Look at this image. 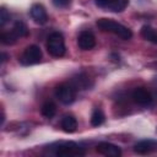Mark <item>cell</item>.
<instances>
[{
	"label": "cell",
	"mask_w": 157,
	"mask_h": 157,
	"mask_svg": "<svg viewBox=\"0 0 157 157\" xmlns=\"http://www.w3.org/2000/svg\"><path fill=\"white\" fill-rule=\"evenodd\" d=\"M48 153L54 156H64V157H74V156H83L85 151L74 141H60L52 144L47 147Z\"/></svg>",
	"instance_id": "obj_1"
},
{
	"label": "cell",
	"mask_w": 157,
	"mask_h": 157,
	"mask_svg": "<svg viewBox=\"0 0 157 157\" xmlns=\"http://www.w3.org/2000/svg\"><path fill=\"white\" fill-rule=\"evenodd\" d=\"M96 25L99 29H102L104 32L113 33V34L120 37L121 39L128 40L132 37V33L128 27H125L124 25H121V23H119L112 18H98Z\"/></svg>",
	"instance_id": "obj_2"
},
{
	"label": "cell",
	"mask_w": 157,
	"mask_h": 157,
	"mask_svg": "<svg viewBox=\"0 0 157 157\" xmlns=\"http://www.w3.org/2000/svg\"><path fill=\"white\" fill-rule=\"evenodd\" d=\"M47 50L52 56L59 58L65 54V42L64 37L59 32H53L47 40Z\"/></svg>",
	"instance_id": "obj_3"
},
{
	"label": "cell",
	"mask_w": 157,
	"mask_h": 157,
	"mask_svg": "<svg viewBox=\"0 0 157 157\" xmlns=\"http://www.w3.org/2000/svg\"><path fill=\"white\" fill-rule=\"evenodd\" d=\"M55 97L63 104H71L76 98V88L72 83H60L55 87Z\"/></svg>",
	"instance_id": "obj_4"
},
{
	"label": "cell",
	"mask_w": 157,
	"mask_h": 157,
	"mask_svg": "<svg viewBox=\"0 0 157 157\" xmlns=\"http://www.w3.org/2000/svg\"><path fill=\"white\" fill-rule=\"evenodd\" d=\"M40 59H42V52L38 45L33 44V45H28L25 49V52L20 56V63L25 66H29V65L38 64Z\"/></svg>",
	"instance_id": "obj_5"
},
{
	"label": "cell",
	"mask_w": 157,
	"mask_h": 157,
	"mask_svg": "<svg viewBox=\"0 0 157 157\" xmlns=\"http://www.w3.org/2000/svg\"><path fill=\"white\" fill-rule=\"evenodd\" d=\"M96 151L99 155H103L107 157H119L121 155L120 147L110 142H99L96 146Z\"/></svg>",
	"instance_id": "obj_6"
},
{
	"label": "cell",
	"mask_w": 157,
	"mask_h": 157,
	"mask_svg": "<svg viewBox=\"0 0 157 157\" xmlns=\"http://www.w3.org/2000/svg\"><path fill=\"white\" fill-rule=\"evenodd\" d=\"M77 45L81 50H90L96 45V38L91 31H82L77 37Z\"/></svg>",
	"instance_id": "obj_7"
},
{
	"label": "cell",
	"mask_w": 157,
	"mask_h": 157,
	"mask_svg": "<svg viewBox=\"0 0 157 157\" xmlns=\"http://www.w3.org/2000/svg\"><path fill=\"white\" fill-rule=\"evenodd\" d=\"M131 98H132V101H134L136 104L144 105V107L152 103V96H151V93H150L147 90L142 88V87L135 88V90L132 91V93H131Z\"/></svg>",
	"instance_id": "obj_8"
},
{
	"label": "cell",
	"mask_w": 157,
	"mask_h": 157,
	"mask_svg": "<svg viewBox=\"0 0 157 157\" xmlns=\"http://www.w3.org/2000/svg\"><path fill=\"white\" fill-rule=\"evenodd\" d=\"M156 150H157V141L152 139L141 140L134 145V151L139 155H147Z\"/></svg>",
	"instance_id": "obj_9"
},
{
	"label": "cell",
	"mask_w": 157,
	"mask_h": 157,
	"mask_svg": "<svg viewBox=\"0 0 157 157\" xmlns=\"http://www.w3.org/2000/svg\"><path fill=\"white\" fill-rule=\"evenodd\" d=\"M31 17L39 25H44L48 21V15L42 4H33L31 10H29Z\"/></svg>",
	"instance_id": "obj_10"
},
{
	"label": "cell",
	"mask_w": 157,
	"mask_h": 157,
	"mask_svg": "<svg viewBox=\"0 0 157 157\" xmlns=\"http://www.w3.org/2000/svg\"><path fill=\"white\" fill-rule=\"evenodd\" d=\"M60 126L65 132H74L77 129V120L72 115H64L60 120Z\"/></svg>",
	"instance_id": "obj_11"
},
{
	"label": "cell",
	"mask_w": 157,
	"mask_h": 157,
	"mask_svg": "<svg viewBox=\"0 0 157 157\" xmlns=\"http://www.w3.org/2000/svg\"><path fill=\"white\" fill-rule=\"evenodd\" d=\"M140 34L144 39L148 40V42H152L155 44H157V32L151 27V26H142L141 27V31H140Z\"/></svg>",
	"instance_id": "obj_12"
},
{
	"label": "cell",
	"mask_w": 157,
	"mask_h": 157,
	"mask_svg": "<svg viewBox=\"0 0 157 157\" xmlns=\"http://www.w3.org/2000/svg\"><path fill=\"white\" fill-rule=\"evenodd\" d=\"M104 123V114L101 108H94L91 114V125L92 126H99Z\"/></svg>",
	"instance_id": "obj_13"
},
{
	"label": "cell",
	"mask_w": 157,
	"mask_h": 157,
	"mask_svg": "<svg viewBox=\"0 0 157 157\" xmlns=\"http://www.w3.org/2000/svg\"><path fill=\"white\" fill-rule=\"evenodd\" d=\"M129 0H110L108 4V9L113 12H121L128 6Z\"/></svg>",
	"instance_id": "obj_14"
},
{
	"label": "cell",
	"mask_w": 157,
	"mask_h": 157,
	"mask_svg": "<svg viewBox=\"0 0 157 157\" xmlns=\"http://www.w3.org/2000/svg\"><path fill=\"white\" fill-rule=\"evenodd\" d=\"M40 113H42L43 117L50 119V118H53V117L55 115V113H56V107H55V104H54L53 102H45V103L42 105V108H40Z\"/></svg>",
	"instance_id": "obj_15"
},
{
	"label": "cell",
	"mask_w": 157,
	"mask_h": 157,
	"mask_svg": "<svg viewBox=\"0 0 157 157\" xmlns=\"http://www.w3.org/2000/svg\"><path fill=\"white\" fill-rule=\"evenodd\" d=\"M12 31L15 32V34H16L18 38H21V37H27L28 33H29L28 27H27L22 21H17V22L13 25Z\"/></svg>",
	"instance_id": "obj_16"
},
{
	"label": "cell",
	"mask_w": 157,
	"mask_h": 157,
	"mask_svg": "<svg viewBox=\"0 0 157 157\" xmlns=\"http://www.w3.org/2000/svg\"><path fill=\"white\" fill-rule=\"evenodd\" d=\"M17 38H18V37L15 34V32H13L12 29L9 31V32H2V33H1V37H0L1 43H2V44H6V45L15 44L16 40H17Z\"/></svg>",
	"instance_id": "obj_17"
},
{
	"label": "cell",
	"mask_w": 157,
	"mask_h": 157,
	"mask_svg": "<svg viewBox=\"0 0 157 157\" xmlns=\"http://www.w3.org/2000/svg\"><path fill=\"white\" fill-rule=\"evenodd\" d=\"M10 21V13L7 12V10L5 7L0 9V25L4 26Z\"/></svg>",
	"instance_id": "obj_18"
},
{
	"label": "cell",
	"mask_w": 157,
	"mask_h": 157,
	"mask_svg": "<svg viewBox=\"0 0 157 157\" xmlns=\"http://www.w3.org/2000/svg\"><path fill=\"white\" fill-rule=\"evenodd\" d=\"M52 2H53V5H54L55 7L63 9V7H67V6L70 5L71 0H52Z\"/></svg>",
	"instance_id": "obj_19"
},
{
	"label": "cell",
	"mask_w": 157,
	"mask_h": 157,
	"mask_svg": "<svg viewBox=\"0 0 157 157\" xmlns=\"http://www.w3.org/2000/svg\"><path fill=\"white\" fill-rule=\"evenodd\" d=\"M110 0H94L96 5L98 7H108V4H109Z\"/></svg>",
	"instance_id": "obj_20"
},
{
	"label": "cell",
	"mask_w": 157,
	"mask_h": 157,
	"mask_svg": "<svg viewBox=\"0 0 157 157\" xmlns=\"http://www.w3.org/2000/svg\"><path fill=\"white\" fill-rule=\"evenodd\" d=\"M6 59H7V55H6L5 53H1V63H2V64L6 61Z\"/></svg>",
	"instance_id": "obj_21"
}]
</instances>
